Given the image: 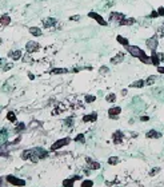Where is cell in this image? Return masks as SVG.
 Wrapping results in <instances>:
<instances>
[{
  "label": "cell",
  "instance_id": "cell-1",
  "mask_svg": "<svg viewBox=\"0 0 164 187\" xmlns=\"http://www.w3.org/2000/svg\"><path fill=\"white\" fill-rule=\"evenodd\" d=\"M126 50H127V52H128L131 56L139 59L142 63L151 64V56H149L148 54H145V51L142 50L140 47H137V46H127Z\"/></svg>",
  "mask_w": 164,
  "mask_h": 187
},
{
  "label": "cell",
  "instance_id": "cell-2",
  "mask_svg": "<svg viewBox=\"0 0 164 187\" xmlns=\"http://www.w3.org/2000/svg\"><path fill=\"white\" fill-rule=\"evenodd\" d=\"M145 46H147V48H148L151 52H156V50H158V47H159V35L158 34H155L151 38L147 39V40H145Z\"/></svg>",
  "mask_w": 164,
  "mask_h": 187
},
{
  "label": "cell",
  "instance_id": "cell-3",
  "mask_svg": "<svg viewBox=\"0 0 164 187\" xmlns=\"http://www.w3.org/2000/svg\"><path fill=\"white\" fill-rule=\"evenodd\" d=\"M151 64L152 66H155V67H159L161 64V62L164 60V56H163V54H160V52H151Z\"/></svg>",
  "mask_w": 164,
  "mask_h": 187
},
{
  "label": "cell",
  "instance_id": "cell-4",
  "mask_svg": "<svg viewBox=\"0 0 164 187\" xmlns=\"http://www.w3.org/2000/svg\"><path fill=\"white\" fill-rule=\"evenodd\" d=\"M88 18H91V19H94L95 22H98V24H100V25H107L108 24V22H105V19L103 18L101 15H99L98 12H94V11H91V12L88 13Z\"/></svg>",
  "mask_w": 164,
  "mask_h": 187
},
{
  "label": "cell",
  "instance_id": "cell-5",
  "mask_svg": "<svg viewBox=\"0 0 164 187\" xmlns=\"http://www.w3.org/2000/svg\"><path fill=\"white\" fill-rule=\"evenodd\" d=\"M25 48H27V52H28V54H33V52H36V51L40 48V46H39L38 41H28L27 46H25Z\"/></svg>",
  "mask_w": 164,
  "mask_h": 187
},
{
  "label": "cell",
  "instance_id": "cell-6",
  "mask_svg": "<svg viewBox=\"0 0 164 187\" xmlns=\"http://www.w3.org/2000/svg\"><path fill=\"white\" fill-rule=\"evenodd\" d=\"M126 16L123 15L121 12H116V11H114V12H111V15H110V22H117V23H120L121 20L124 19Z\"/></svg>",
  "mask_w": 164,
  "mask_h": 187
},
{
  "label": "cell",
  "instance_id": "cell-7",
  "mask_svg": "<svg viewBox=\"0 0 164 187\" xmlns=\"http://www.w3.org/2000/svg\"><path fill=\"white\" fill-rule=\"evenodd\" d=\"M124 56H126V54L124 52H119V54H116L112 59H111V64H119L121 63V62L124 60Z\"/></svg>",
  "mask_w": 164,
  "mask_h": 187
},
{
  "label": "cell",
  "instance_id": "cell-8",
  "mask_svg": "<svg viewBox=\"0 0 164 187\" xmlns=\"http://www.w3.org/2000/svg\"><path fill=\"white\" fill-rule=\"evenodd\" d=\"M120 112H121V108H120V107H111L110 110H108V115H110L112 119H115V116H116V115H119Z\"/></svg>",
  "mask_w": 164,
  "mask_h": 187
},
{
  "label": "cell",
  "instance_id": "cell-9",
  "mask_svg": "<svg viewBox=\"0 0 164 187\" xmlns=\"http://www.w3.org/2000/svg\"><path fill=\"white\" fill-rule=\"evenodd\" d=\"M135 23H136L135 18H124V19L119 23V25H133Z\"/></svg>",
  "mask_w": 164,
  "mask_h": 187
},
{
  "label": "cell",
  "instance_id": "cell-10",
  "mask_svg": "<svg viewBox=\"0 0 164 187\" xmlns=\"http://www.w3.org/2000/svg\"><path fill=\"white\" fill-rule=\"evenodd\" d=\"M55 24H56V19H54V18H47V19L43 20V25L47 27V28H50V27H52Z\"/></svg>",
  "mask_w": 164,
  "mask_h": 187
},
{
  "label": "cell",
  "instance_id": "cell-11",
  "mask_svg": "<svg viewBox=\"0 0 164 187\" xmlns=\"http://www.w3.org/2000/svg\"><path fill=\"white\" fill-rule=\"evenodd\" d=\"M116 41H117V43H120V44L123 46V47H127V46H129L128 39L124 38V36H121V35H117V36H116Z\"/></svg>",
  "mask_w": 164,
  "mask_h": 187
},
{
  "label": "cell",
  "instance_id": "cell-12",
  "mask_svg": "<svg viewBox=\"0 0 164 187\" xmlns=\"http://www.w3.org/2000/svg\"><path fill=\"white\" fill-rule=\"evenodd\" d=\"M68 143H70V139H68V138H66V139H63V140H59V142H56L54 146H52V150H56L61 146H66V144H68Z\"/></svg>",
  "mask_w": 164,
  "mask_h": 187
},
{
  "label": "cell",
  "instance_id": "cell-13",
  "mask_svg": "<svg viewBox=\"0 0 164 187\" xmlns=\"http://www.w3.org/2000/svg\"><path fill=\"white\" fill-rule=\"evenodd\" d=\"M145 137L148 138V139H149V138H151V139H154V138H155V139H158V138L161 137V134H159L158 131H155V130H151V131H148V132L145 134Z\"/></svg>",
  "mask_w": 164,
  "mask_h": 187
},
{
  "label": "cell",
  "instance_id": "cell-14",
  "mask_svg": "<svg viewBox=\"0 0 164 187\" xmlns=\"http://www.w3.org/2000/svg\"><path fill=\"white\" fill-rule=\"evenodd\" d=\"M96 118H98V114H96V112H92V114H89V115H85V116L83 118V120L84 122H95Z\"/></svg>",
  "mask_w": 164,
  "mask_h": 187
},
{
  "label": "cell",
  "instance_id": "cell-15",
  "mask_svg": "<svg viewBox=\"0 0 164 187\" xmlns=\"http://www.w3.org/2000/svg\"><path fill=\"white\" fill-rule=\"evenodd\" d=\"M112 139H114L115 143H120L121 140H123V134L120 132V131H116V132L112 135Z\"/></svg>",
  "mask_w": 164,
  "mask_h": 187
},
{
  "label": "cell",
  "instance_id": "cell-16",
  "mask_svg": "<svg viewBox=\"0 0 164 187\" xmlns=\"http://www.w3.org/2000/svg\"><path fill=\"white\" fill-rule=\"evenodd\" d=\"M22 50H16V51H13V52H11L10 54V56L12 57L13 60H19L20 57H22Z\"/></svg>",
  "mask_w": 164,
  "mask_h": 187
},
{
  "label": "cell",
  "instance_id": "cell-17",
  "mask_svg": "<svg viewBox=\"0 0 164 187\" xmlns=\"http://www.w3.org/2000/svg\"><path fill=\"white\" fill-rule=\"evenodd\" d=\"M145 86V80H136V82H133L132 84H131V87H133V88H142V87Z\"/></svg>",
  "mask_w": 164,
  "mask_h": 187
},
{
  "label": "cell",
  "instance_id": "cell-18",
  "mask_svg": "<svg viewBox=\"0 0 164 187\" xmlns=\"http://www.w3.org/2000/svg\"><path fill=\"white\" fill-rule=\"evenodd\" d=\"M11 23V18L8 15H3L0 18V24L1 25H8Z\"/></svg>",
  "mask_w": 164,
  "mask_h": 187
},
{
  "label": "cell",
  "instance_id": "cell-19",
  "mask_svg": "<svg viewBox=\"0 0 164 187\" xmlns=\"http://www.w3.org/2000/svg\"><path fill=\"white\" fill-rule=\"evenodd\" d=\"M29 32H31V35H33V36H41V29L38 28V27H31V28H29Z\"/></svg>",
  "mask_w": 164,
  "mask_h": 187
},
{
  "label": "cell",
  "instance_id": "cell-20",
  "mask_svg": "<svg viewBox=\"0 0 164 187\" xmlns=\"http://www.w3.org/2000/svg\"><path fill=\"white\" fill-rule=\"evenodd\" d=\"M105 100H107V102H111V103H114V102L116 100V95H115V94H110V95L105 98Z\"/></svg>",
  "mask_w": 164,
  "mask_h": 187
},
{
  "label": "cell",
  "instance_id": "cell-21",
  "mask_svg": "<svg viewBox=\"0 0 164 187\" xmlns=\"http://www.w3.org/2000/svg\"><path fill=\"white\" fill-rule=\"evenodd\" d=\"M158 35H159V36H161V38L164 36V22L161 23V25L159 27V29H158Z\"/></svg>",
  "mask_w": 164,
  "mask_h": 187
},
{
  "label": "cell",
  "instance_id": "cell-22",
  "mask_svg": "<svg viewBox=\"0 0 164 187\" xmlns=\"http://www.w3.org/2000/svg\"><path fill=\"white\" fill-rule=\"evenodd\" d=\"M52 74H67V70L66 68H55L52 70Z\"/></svg>",
  "mask_w": 164,
  "mask_h": 187
},
{
  "label": "cell",
  "instance_id": "cell-23",
  "mask_svg": "<svg viewBox=\"0 0 164 187\" xmlns=\"http://www.w3.org/2000/svg\"><path fill=\"white\" fill-rule=\"evenodd\" d=\"M154 83H155V78H154V76H152V78L149 76L148 79L145 80V86H151V84H154Z\"/></svg>",
  "mask_w": 164,
  "mask_h": 187
},
{
  "label": "cell",
  "instance_id": "cell-24",
  "mask_svg": "<svg viewBox=\"0 0 164 187\" xmlns=\"http://www.w3.org/2000/svg\"><path fill=\"white\" fill-rule=\"evenodd\" d=\"M117 162H119V158H116V156H112V158H110V160H108L110 165H116Z\"/></svg>",
  "mask_w": 164,
  "mask_h": 187
},
{
  "label": "cell",
  "instance_id": "cell-25",
  "mask_svg": "<svg viewBox=\"0 0 164 187\" xmlns=\"http://www.w3.org/2000/svg\"><path fill=\"white\" fill-rule=\"evenodd\" d=\"M95 96L94 95H87L85 96V102H87V103H92V102H95Z\"/></svg>",
  "mask_w": 164,
  "mask_h": 187
},
{
  "label": "cell",
  "instance_id": "cell-26",
  "mask_svg": "<svg viewBox=\"0 0 164 187\" xmlns=\"http://www.w3.org/2000/svg\"><path fill=\"white\" fill-rule=\"evenodd\" d=\"M7 118H8V120H11V122H15V120H16L15 114H13V112H8V115H7Z\"/></svg>",
  "mask_w": 164,
  "mask_h": 187
},
{
  "label": "cell",
  "instance_id": "cell-27",
  "mask_svg": "<svg viewBox=\"0 0 164 187\" xmlns=\"http://www.w3.org/2000/svg\"><path fill=\"white\" fill-rule=\"evenodd\" d=\"M156 11H158V15H159V18H160V16H164V7H163V6H160V7H159V8H158V10H156Z\"/></svg>",
  "mask_w": 164,
  "mask_h": 187
},
{
  "label": "cell",
  "instance_id": "cell-28",
  "mask_svg": "<svg viewBox=\"0 0 164 187\" xmlns=\"http://www.w3.org/2000/svg\"><path fill=\"white\" fill-rule=\"evenodd\" d=\"M83 139H84V135H83V134H79V135L75 138L76 142H83Z\"/></svg>",
  "mask_w": 164,
  "mask_h": 187
},
{
  "label": "cell",
  "instance_id": "cell-29",
  "mask_svg": "<svg viewBox=\"0 0 164 187\" xmlns=\"http://www.w3.org/2000/svg\"><path fill=\"white\" fill-rule=\"evenodd\" d=\"M156 70H158V72H159V74L164 75V66H159V67H156Z\"/></svg>",
  "mask_w": 164,
  "mask_h": 187
},
{
  "label": "cell",
  "instance_id": "cell-30",
  "mask_svg": "<svg viewBox=\"0 0 164 187\" xmlns=\"http://www.w3.org/2000/svg\"><path fill=\"white\" fill-rule=\"evenodd\" d=\"M149 18H159V15H158V11H152V12H151V15H149Z\"/></svg>",
  "mask_w": 164,
  "mask_h": 187
},
{
  "label": "cell",
  "instance_id": "cell-31",
  "mask_svg": "<svg viewBox=\"0 0 164 187\" xmlns=\"http://www.w3.org/2000/svg\"><path fill=\"white\" fill-rule=\"evenodd\" d=\"M80 19V16L79 15H75V16H71L70 20H79Z\"/></svg>",
  "mask_w": 164,
  "mask_h": 187
},
{
  "label": "cell",
  "instance_id": "cell-32",
  "mask_svg": "<svg viewBox=\"0 0 164 187\" xmlns=\"http://www.w3.org/2000/svg\"><path fill=\"white\" fill-rule=\"evenodd\" d=\"M140 120H142V122H148L149 118L148 116H142V118H140Z\"/></svg>",
  "mask_w": 164,
  "mask_h": 187
},
{
  "label": "cell",
  "instance_id": "cell-33",
  "mask_svg": "<svg viewBox=\"0 0 164 187\" xmlns=\"http://www.w3.org/2000/svg\"><path fill=\"white\" fill-rule=\"evenodd\" d=\"M100 72H101V74H104V72H108V68H107V67H101Z\"/></svg>",
  "mask_w": 164,
  "mask_h": 187
},
{
  "label": "cell",
  "instance_id": "cell-34",
  "mask_svg": "<svg viewBox=\"0 0 164 187\" xmlns=\"http://www.w3.org/2000/svg\"><path fill=\"white\" fill-rule=\"evenodd\" d=\"M91 186H92V183L91 182H88V183H83L82 187H91Z\"/></svg>",
  "mask_w": 164,
  "mask_h": 187
},
{
  "label": "cell",
  "instance_id": "cell-35",
  "mask_svg": "<svg viewBox=\"0 0 164 187\" xmlns=\"http://www.w3.org/2000/svg\"><path fill=\"white\" fill-rule=\"evenodd\" d=\"M0 44H1V39H0Z\"/></svg>",
  "mask_w": 164,
  "mask_h": 187
}]
</instances>
